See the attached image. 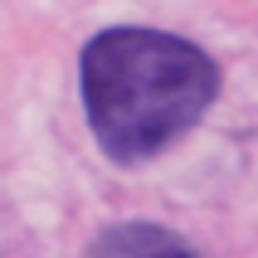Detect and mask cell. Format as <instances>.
I'll list each match as a JSON object with an SVG mask.
<instances>
[{
    "label": "cell",
    "instance_id": "2",
    "mask_svg": "<svg viewBox=\"0 0 258 258\" xmlns=\"http://www.w3.org/2000/svg\"><path fill=\"white\" fill-rule=\"evenodd\" d=\"M93 258H200V253L161 224H112L93 244Z\"/></svg>",
    "mask_w": 258,
    "mask_h": 258
},
{
    "label": "cell",
    "instance_id": "1",
    "mask_svg": "<svg viewBox=\"0 0 258 258\" xmlns=\"http://www.w3.org/2000/svg\"><path fill=\"white\" fill-rule=\"evenodd\" d=\"M83 112L117 166H142L175 146L219 98V63L166 29H102L78 58Z\"/></svg>",
    "mask_w": 258,
    "mask_h": 258
}]
</instances>
